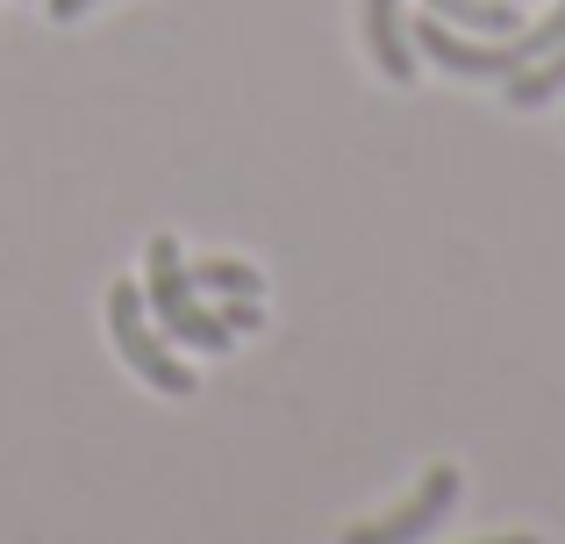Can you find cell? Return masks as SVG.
I'll return each instance as SVG.
<instances>
[{
	"instance_id": "obj_7",
	"label": "cell",
	"mask_w": 565,
	"mask_h": 544,
	"mask_svg": "<svg viewBox=\"0 0 565 544\" xmlns=\"http://www.w3.org/2000/svg\"><path fill=\"white\" fill-rule=\"evenodd\" d=\"M186 273H193L201 294H222V301H236V294L265 301V273L250 266V258H201V266H186Z\"/></svg>"
},
{
	"instance_id": "obj_3",
	"label": "cell",
	"mask_w": 565,
	"mask_h": 544,
	"mask_svg": "<svg viewBox=\"0 0 565 544\" xmlns=\"http://www.w3.org/2000/svg\"><path fill=\"white\" fill-rule=\"evenodd\" d=\"M408 43H415V57L444 65L451 79H515V72H523V51H515V36L472 43V36H458L451 22H437V14H415V22H408Z\"/></svg>"
},
{
	"instance_id": "obj_11",
	"label": "cell",
	"mask_w": 565,
	"mask_h": 544,
	"mask_svg": "<svg viewBox=\"0 0 565 544\" xmlns=\"http://www.w3.org/2000/svg\"><path fill=\"white\" fill-rule=\"evenodd\" d=\"M480 544H544V537H523V531H509V537H480Z\"/></svg>"
},
{
	"instance_id": "obj_2",
	"label": "cell",
	"mask_w": 565,
	"mask_h": 544,
	"mask_svg": "<svg viewBox=\"0 0 565 544\" xmlns=\"http://www.w3.org/2000/svg\"><path fill=\"white\" fill-rule=\"evenodd\" d=\"M108 330H115V351L129 359V373L158 394H193V365H180V351L166 344V330H151L143 316V287H108Z\"/></svg>"
},
{
	"instance_id": "obj_9",
	"label": "cell",
	"mask_w": 565,
	"mask_h": 544,
	"mask_svg": "<svg viewBox=\"0 0 565 544\" xmlns=\"http://www.w3.org/2000/svg\"><path fill=\"white\" fill-rule=\"evenodd\" d=\"M215 316H222V322H230V330H236V337H244V330H258V322H265V308H258V301H250V294H236V301H222V308H215Z\"/></svg>"
},
{
	"instance_id": "obj_8",
	"label": "cell",
	"mask_w": 565,
	"mask_h": 544,
	"mask_svg": "<svg viewBox=\"0 0 565 544\" xmlns=\"http://www.w3.org/2000/svg\"><path fill=\"white\" fill-rule=\"evenodd\" d=\"M552 94H565V43H558V51H544L537 65L515 72V79H509V108H544Z\"/></svg>"
},
{
	"instance_id": "obj_4",
	"label": "cell",
	"mask_w": 565,
	"mask_h": 544,
	"mask_svg": "<svg viewBox=\"0 0 565 544\" xmlns=\"http://www.w3.org/2000/svg\"><path fill=\"white\" fill-rule=\"evenodd\" d=\"M451 502H458V473H451V466H429L423 488H415L408 502L386 509V516H373V523H359V531H344V544H415V537L437 531Z\"/></svg>"
},
{
	"instance_id": "obj_1",
	"label": "cell",
	"mask_w": 565,
	"mask_h": 544,
	"mask_svg": "<svg viewBox=\"0 0 565 544\" xmlns=\"http://www.w3.org/2000/svg\"><path fill=\"white\" fill-rule=\"evenodd\" d=\"M143 308H158V330L180 337L186 351H207V359H222V351L236 344V330L215 316V308H201V287H193L186 258L172 237H151V252H143Z\"/></svg>"
},
{
	"instance_id": "obj_5",
	"label": "cell",
	"mask_w": 565,
	"mask_h": 544,
	"mask_svg": "<svg viewBox=\"0 0 565 544\" xmlns=\"http://www.w3.org/2000/svg\"><path fill=\"white\" fill-rule=\"evenodd\" d=\"M365 51L394 86L415 79V43H408V22H401V0H365Z\"/></svg>"
},
{
	"instance_id": "obj_6",
	"label": "cell",
	"mask_w": 565,
	"mask_h": 544,
	"mask_svg": "<svg viewBox=\"0 0 565 544\" xmlns=\"http://www.w3.org/2000/svg\"><path fill=\"white\" fill-rule=\"evenodd\" d=\"M429 14L451 29H472V36H523L515 0H429Z\"/></svg>"
},
{
	"instance_id": "obj_10",
	"label": "cell",
	"mask_w": 565,
	"mask_h": 544,
	"mask_svg": "<svg viewBox=\"0 0 565 544\" xmlns=\"http://www.w3.org/2000/svg\"><path fill=\"white\" fill-rule=\"evenodd\" d=\"M43 8H51V22H79V14H94L100 0H43Z\"/></svg>"
}]
</instances>
